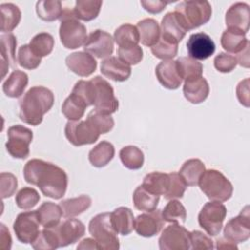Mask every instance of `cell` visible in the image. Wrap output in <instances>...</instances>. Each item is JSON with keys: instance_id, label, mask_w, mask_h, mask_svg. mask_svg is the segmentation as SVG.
Masks as SVG:
<instances>
[{"instance_id": "obj_1", "label": "cell", "mask_w": 250, "mask_h": 250, "mask_svg": "<svg viewBox=\"0 0 250 250\" xmlns=\"http://www.w3.org/2000/svg\"><path fill=\"white\" fill-rule=\"evenodd\" d=\"M23 177L26 183L38 187L47 197L61 199L65 194L67 175L63 169L53 163L37 158L31 159L23 167Z\"/></svg>"}, {"instance_id": "obj_2", "label": "cell", "mask_w": 250, "mask_h": 250, "mask_svg": "<svg viewBox=\"0 0 250 250\" xmlns=\"http://www.w3.org/2000/svg\"><path fill=\"white\" fill-rule=\"evenodd\" d=\"M54 102L55 97L50 89L43 86L31 87L19 102L20 119L32 126L39 125Z\"/></svg>"}, {"instance_id": "obj_3", "label": "cell", "mask_w": 250, "mask_h": 250, "mask_svg": "<svg viewBox=\"0 0 250 250\" xmlns=\"http://www.w3.org/2000/svg\"><path fill=\"white\" fill-rule=\"evenodd\" d=\"M175 13L188 31L209 21L212 7L208 1H183L175 7Z\"/></svg>"}, {"instance_id": "obj_4", "label": "cell", "mask_w": 250, "mask_h": 250, "mask_svg": "<svg viewBox=\"0 0 250 250\" xmlns=\"http://www.w3.org/2000/svg\"><path fill=\"white\" fill-rule=\"evenodd\" d=\"M198 185L201 191L211 201L225 202L231 197L233 192V187L229 180L215 169L205 170Z\"/></svg>"}, {"instance_id": "obj_5", "label": "cell", "mask_w": 250, "mask_h": 250, "mask_svg": "<svg viewBox=\"0 0 250 250\" xmlns=\"http://www.w3.org/2000/svg\"><path fill=\"white\" fill-rule=\"evenodd\" d=\"M89 232L96 240L100 250H117L119 249V238L114 229L110 213L104 212L93 217L89 223Z\"/></svg>"}, {"instance_id": "obj_6", "label": "cell", "mask_w": 250, "mask_h": 250, "mask_svg": "<svg viewBox=\"0 0 250 250\" xmlns=\"http://www.w3.org/2000/svg\"><path fill=\"white\" fill-rule=\"evenodd\" d=\"M60 38L66 49H76L84 45L87 39L86 26L75 17L73 10L65 9L60 18Z\"/></svg>"}, {"instance_id": "obj_7", "label": "cell", "mask_w": 250, "mask_h": 250, "mask_svg": "<svg viewBox=\"0 0 250 250\" xmlns=\"http://www.w3.org/2000/svg\"><path fill=\"white\" fill-rule=\"evenodd\" d=\"M94 88L95 109L105 114H112L117 111L119 104L114 95L112 86L103 77L95 76L91 79Z\"/></svg>"}, {"instance_id": "obj_8", "label": "cell", "mask_w": 250, "mask_h": 250, "mask_svg": "<svg viewBox=\"0 0 250 250\" xmlns=\"http://www.w3.org/2000/svg\"><path fill=\"white\" fill-rule=\"evenodd\" d=\"M227 216L226 206L219 201L205 203L198 214L199 226L211 236L220 233L224 220Z\"/></svg>"}, {"instance_id": "obj_9", "label": "cell", "mask_w": 250, "mask_h": 250, "mask_svg": "<svg viewBox=\"0 0 250 250\" xmlns=\"http://www.w3.org/2000/svg\"><path fill=\"white\" fill-rule=\"evenodd\" d=\"M6 149L8 153L18 159H25L29 155V145L33 139L30 129L22 125H14L8 129Z\"/></svg>"}, {"instance_id": "obj_10", "label": "cell", "mask_w": 250, "mask_h": 250, "mask_svg": "<svg viewBox=\"0 0 250 250\" xmlns=\"http://www.w3.org/2000/svg\"><path fill=\"white\" fill-rule=\"evenodd\" d=\"M64 134L68 142L74 146L92 145L98 141L101 135L87 119L68 120L64 128Z\"/></svg>"}, {"instance_id": "obj_11", "label": "cell", "mask_w": 250, "mask_h": 250, "mask_svg": "<svg viewBox=\"0 0 250 250\" xmlns=\"http://www.w3.org/2000/svg\"><path fill=\"white\" fill-rule=\"evenodd\" d=\"M190 231L179 224L173 223L162 231L158 244L161 250H188L190 248Z\"/></svg>"}, {"instance_id": "obj_12", "label": "cell", "mask_w": 250, "mask_h": 250, "mask_svg": "<svg viewBox=\"0 0 250 250\" xmlns=\"http://www.w3.org/2000/svg\"><path fill=\"white\" fill-rule=\"evenodd\" d=\"M39 219L36 210L20 213L14 224L13 229L19 241L27 244L37 237L39 233Z\"/></svg>"}, {"instance_id": "obj_13", "label": "cell", "mask_w": 250, "mask_h": 250, "mask_svg": "<svg viewBox=\"0 0 250 250\" xmlns=\"http://www.w3.org/2000/svg\"><path fill=\"white\" fill-rule=\"evenodd\" d=\"M249 206H245L240 213L230 219L224 229V237L234 242H244L250 237V212Z\"/></svg>"}, {"instance_id": "obj_14", "label": "cell", "mask_w": 250, "mask_h": 250, "mask_svg": "<svg viewBox=\"0 0 250 250\" xmlns=\"http://www.w3.org/2000/svg\"><path fill=\"white\" fill-rule=\"evenodd\" d=\"M83 46L85 52L99 59L109 57L114 47L111 35L102 29H96L91 32Z\"/></svg>"}, {"instance_id": "obj_15", "label": "cell", "mask_w": 250, "mask_h": 250, "mask_svg": "<svg viewBox=\"0 0 250 250\" xmlns=\"http://www.w3.org/2000/svg\"><path fill=\"white\" fill-rule=\"evenodd\" d=\"M59 242V247H65L77 242L85 234L84 224L77 219H66L52 227Z\"/></svg>"}, {"instance_id": "obj_16", "label": "cell", "mask_w": 250, "mask_h": 250, "mask_svg": "<svg viewBox=\"0 0 250 250\" xmlns=\"http://www.w3.org/2000/svg\"><path fill=\"white\" fill-rule=\"evenodd\" d=\"M164 226L161 210L154 209L147 213L141 214L135 219L134 229L144 237H152L158 234Z\"/></svg>"}, {"instance_id": "obj_17", "label": "cell", "mask_w": 250, "mask_h": 250, "mask_svg": "<svg viewBox=\"0 0 250 250\" xmlns=\"http://www.w3.org/2000/svg\"><path fill=\"white\" fill-rule=\"evenodd\" d=\"M225 21L228 29L236 30L246 34L250 25L249 5L242 2H237L231 5L226 13Z\"/></svg>"}, {"instance_id": "obj_18", "label": "cell", "mask_w": 250, "mask_h": 250, "mask_svg": "<svg viewBox=\"0 0 250 250\" xmlns=\"http://www.w3.org/2000/svg\"><path fill=\"white\" fill-rule=\"evenodd\" d=\"M187 49L190 58L196 61H203L214 54L216 46L208 34L197 32L189 36L187 42Z\"/></svg>"}, {"instance_id": "obj_19", "label": "cell", "mask_w": 250, "mask_h": 250, "mask_svg": "<svg viewBox=\"0 0 250 250\" xmlns=\"http://www.w3.org/2000/svg\"><path fill=\"white\" fill-rule=\"evenodd\" d=\"M67 67L81 77L90 76L97 68V61L87 52H74L65 59Z\"/></svg>"}, {"instance_id": "obj_20", "label": "cell", "mask_w": 250, "mask_h": 250, "mask_svg": "<svg viewBox=\"0 0 250 250\" xmlns=\"http://www.w3.org/2000/svg\"><path fill=\"white\" fill-rule=\"evenodd\" d=\"M155 75L159 83L169 90L178 89L183 82L176 61L167 60L159 62L155 67Z\"/></svg>"}, {"instance_id": "obj_21", "label": "cell", "mask_w": 250, "mask_h": 250, "mask_svg": "<svg viewBox=\"0 0 250 250\" xmlns=\"http://www.w3.org/2000/svg\"><path fill=\"white\" fill-rule=\"evenodd\" d=\"M101 72L116 82L126 81L131 75V66L117 57H108L101 63Z\"/></svg>"}, {"instance_id": "obj_22", "label": "cell", "mask_w": 250, "mask_h": 250, "mask_svg": "<svg viewBox=\"0 0 250 250\" xmlns=\"http://www.w3.org/2000/svg\"><path fill=\"white\" fill-rule=\"evenodd\" d=\"M0 46H1V77L4 78L7 70L11 66L16 69L17 61H16V47H17V38L16 36L9 32L3 33L0 35Z\"/></svg>"}, {"instance_id": "obj_23", "label": "cell", "mask_w": 250, "mask_h": 250, "mask_svg": "<svg viewBox=\"0 0 250 250\" xmlns=\"http://www.w3.org/2000/svg\"><path fill=\"white\" fill-rule=\"evenodd\" d=\"M209 84L202 76L187 80L183 86L185 98L194 104L204 102L209 95Z\"/></svg>"}, {"instance_id": "obj_24", "label": "cell", "mask_w": 250, "mask_h": 250, "mask_svg": "<svg viewBox=\"0 0 250 250\" xmlns=\"http://www.w3.org/2000/svg\"><path fill=\"white\" fill-rule=\"evenodd\" d=\"M161 33L160 35L175 43L183 40L187 33V29L182 24L175 12L167 13L161 21Z\"/></svg>"}, {"instance_id": "obj_25", "label": "cell", "mask_w": 250, "mask_h": 250, "mask_svg": "<svg viewBox=\"0 0 250 250\" xmlns=\"http://www.w3.org/2000/svg\"><path fill=\"white\" fill-rule=\"evenodd\" d=\"M111 224L117 233L130 234L135 226V218L132 210L128 207H118L110 213Z\"/></svg>"}, {"instance_id": "obj_26", "label": "cell", "mask_w": 250, "mask_h": 250, "mask_svg": "<svg viewBox=\"0 0 250 250\" xmlns=\"http://www.w3.org/2000/svg\"><path fill=\"white\" fill-rule=\"evenodd\" d=\"M28 84V75L19 69H15L3 83V92L9 98L21 97Z\"/></svg>"}, {"instance_id": "obj_27", "label": "cell", "mask_w": 250, "mask_h": 250, "mask_svg": "<svg viewBox=\"0 0 250 250\" xmlns=\"http://www.w3.org/2000/svg\"><path fill=\"white\" fill-rule=\"evenodd\" d=\"M205 172L204 163L197 158H191L182 165L179 175L182 177L187 186L195 187L198 185L199 180Z\"/></svg>"}, {"instance_id": "obj_28", "label": "cell", "mask_w": 250, "mask_h": 250, "mask_svg": "<svg viewBox=\"0 0 250 250\" xmlns=\"http://www.w3.org/2000/svg\"><path fill=\"white\" fill-rule=\"evenodd\" d=\"M140 41L143 45L152 47L160 38V26L154 19H144L137 23Z\"/></svg>"}, {"instance_id": "obj_29", "label": "cell", "mask_w": 250, "mask_h": 250, "mask_svg": "<svg viewBox=\"0 0 250 250\" xmlns=\"http://www.w3.org/2000/svg\"><path fill=\"white\" fill-rule=\"evenodd\" d=\"M171 178L169 174L161 172H151L145 176L142 186L148 191L165 196L169 190Z\"/></svg>"}, {"instance_id": "obj_30", "label": "cell", "mask_w": 250, "mask_h": 250, "mask_svg": "<svg viewBox=\"0 0 250 250\" xmlns=\"http://www.w3.org/2000/svg\"><path fill=\"white\" fill-rule=\"evenodd\" d=\"M114 153L115 149L113 145L107 141H102L90 150L88 158L94 167L102 168L112 160Z\"/></svg>"}, {"instance_id": "obj_31", "label": "cell", "mask_w": 250, "mask_h": 250, "mask_svg": "<svg viewBox=\"0 0 250 250\" xmlns=\"http://www.w3.org/2000/svg\"><path fill=\"white\" fill-rule=\"evenodd\" d=\"M36 212L40 225H42L44 228H52L57 226L63 216L60 204L58 205L51 201L43 202Z\"/></svg>"}, {"instance_id": "obj_32", "label": "cell", "mask_w": 250, "mask_h": 250, "mask_svg": "<svg viewBox=\"0 0 250 250\" xmlns=\"http://www.w3.org/2000/svg\"><path fill=\"white\" fill-rule=\"evenodd\" d=\"M92 204V199L87 194L79 195L78 197L64 199L60 202V206L62 210L63 217L65 218H73L76 217L87 209L90 208Z\"/></svg>"}, {"instance_id": "obj_33", "label": "cell", "mask_w": 250, "mask_h": 250, "mask_svg": "<svg viewBox=\"0 0 250 250\" xmlns=\"http://www.w3.org/2000/svg\"><path fill=\"white\" fill-rule=\"evenodd\" d=\"M160 196L148 191L142 185L137 187L133 193V203L136 209L149 212L156 209Z\"/></svg>"}, {"instance_id": "obj_34", "label": "cell", "mask_w": 250, "mask_h": 250, "mask_svg": "<svg viewBox=\"0 0 250 250\" xmlns=\"http://www.w3.org/2000/svg\"><path fill=\"white\" fill-rule=\"evenodd\" d=\"M1 13V31L11 32L21 21V13L18 6L13 3H4L0 5Z\"/></svg>"}, {"instance_id": "obj_35", "label": "cell", "mask_w": 250, "mask_h": 250, "mask_svg": "<svg viewBox=\"0 0 250 250\" xmlns=\"http://www.w3.org/2000/svg\"><path fill=\"white\" fill-rule=\"evenodd\" d=\"M248 43L245 34L236 30L226 29L221 36V45L229 53L238 54Z\"/></svg>"}, {"instance_id": "obj_36", "label": "cell", "mask_w": 250, "mask_h": 250, "mask_svg": "<svg viewBox=\"0 0 250 250\" xmlns=\"http://www.w3.org/2000/svg\"><path fill=\"white\" fill-rule=\"evenodd\" d=\"M113 39L120 48H128L138 45L140 42V35L137 26L130 23H124L115 29Z\"/></svg>"}, {"instance_id": "obj_37", "label": "cell", "mask_w": 250, "mask_h": 250, "mask_svg": "<svg viewBox=\"0 0 250 250\" xmlns=\"http://www.w3.org/2000/svg\"><path fill=\"white\" fill-rule=\"evenodd\" d=\"M102 5V1L77 0L73 8V13L78 20L90 21L99 16Z\"/></svg>"}, {"instance_id": "obj_38", "label": "cell", "mask_w": 250, "mask_h": 250, "mask_svg": "<svg viewBox=\"0 0 250 250\" xmlns=\"http://www.w3.org/2000/svg\"><path fill=\"white\" fill-rule=\"evenodd\" d=\"M176 63L178 71L185 81L202 76L203 65L190 57H181L176 60Z\"/></svg>"}, {"instance_id": "obj_39", "label": "cell", "mask_w": 250, "mask_h": 250, "mask_svg": "<svg viewBox=\"0 0 250 250\" xmlns=\"http://www.w3.org/2000/svg\"><path fill=\"white\" fill-rule=\"evenodd\" d=\"M87 105L85 103L78 98L76 95L71 93L63 102L62 105V114L70 121L80 120L86 109Z\"/></svg>"}, {"instance_id": "obj_40", "label": "cell", "mask_w": 250, "mask_h": 250, "mask_svg": "<svg viewBox=\"0 0 250 250\" xmlns=\"http://www.w3.org/2000/svg\"><path fill=\"white\" fill-rule=\"evenodd\" d=\"M37 16L44 21H54L62 14V2L59 0H41L36 3Z\"/></svg>"}, {"instance_id": "obj_41", "label": "cell", "mask_w": 250, "mask_h": 250, "mask_svg": "<svg viewBox=\"0 0 250 250\" xmlns=\"http://www.w3.org/2000/svg\"><path fill=\"white\" fill-rule=\"evenodd\" d=\"M119 157L123 166L130 170H138L142 168L145 161L143 151L135 146L122 147L119 151Z\"/></svg>"}, {"instance_id": "obj_42", "label": "cell", "mask_w": 250, "mask_h": 250, "mask_svg": "<svg viewBox=\"0 0 250 250\" xmlns=\"http://www.w3.org/2000/svg\"><path fill=\"white\" fill-rule=\"evenodd\" d=\"M55 45L54 37L48 32H40L36 34L29 43L30 48L39 57H46L53 51Z\"/></svg>"}, {"instance_id": "obj_43", "label": "cell", "mask_w": 250, "mask_h": 250, "mask_svg": "<svg viewBox=\"0 0 250 250\" xmlns=\"http://www.w3.org/2000/svg\"><path fill=\"white\" fill-rule=\"evenodd\" d=\"M164 222L168 223H185L187 219V211L185 206L178 200L171 199L161 211Z\"/></svg>"}, {"instance_id": "obj_44", "label": "cell", "mask_w": 250, "mask_h": 250, "mask_svg": "<svg viewBox=\"0 0 250 250\" xmlns=\"http://www.w3.org/2000/svg\"><path fill=\"white\" fill-rule=\"evenodd\" d=\"M151 53L157 59L167 61L171 60L178 54V43H175L169 39L164 38L160 35L159 40L150 47Z\"/></svg>"}, {"instance_id": "obj_45", "label": "cell", "mask_w": 250, "mask_h": 250, "mask_svg": "<svg viewBox=\"0 0 250 250\" xmlns=\"http://www.w3.org/2000/svg\"><path fill=\"white\" fill-rule=\"evenodd\" d=\"M18 63L25 69H35L41 63V57L36 55L29 44H24L19 48L17 56Z\"/></svg>"}, {"instance_id": "obj_46", "label": "cell", "mask_w": 250, "mask_h": 250, "mask_svg": "<svg viewBox=\"0 0 250 250\" xmlns=\"http://www.w3.org/2000/svg\"><path fill=\"white\" fill-rule=\"evenodd\" d=\"M36 250H53L59 248V242L52 228H44L39 231L37 237L31 242Z\"/></svg>"}, {"instance_id": "obj_47", "label": "cell", "mask_w": 250, "mask_h": 250, "mask_svg": "<svg viewBox=\"0 0 250 250\" xmlns=\"http://www.w3.org/2000/svg\"><path fill=\"white\" fill-rule=\"evenodd\" d=\"M87 120L98 130L100 134L108 133L114 126V120L110 114L102 113L96 109L91 110L88 113Z\"/></svg>"}, {"instance_id": "obj_48", "label": "cell", "mask_w": 250, "mask_h": 250, "mask_svg": "<svg viewBox=\"0 0 250 250\" xmlns=\"http://www.w3.org/2000/svg\"><path fill=\"white\" fill-rule=\"evenodd\" d=\"M40 200V195L38 191L29 187H24L18 191L16 194V204L19 208L23 210H29L33 208Z\"/></svg>"}, {"instance_id": "obj_49", "label": "cell", "mask_w": 250, "mask_h": 250, "mask_svg": "<svg viewBox=\"0 0 250 250\" xmlns=\"http://www.w3.org/2000/svg\"><path fill=\"white\" fill-rule=\"evenodd\" d=\"M78 98H80L88 106L94 104V88L91 80H79L75 83L72 92Z\"/></svg>"}, {"instance_id": "obj_50", "label": "cell", "mask_w": 250, "mask_h": 250, "mask_svg": "<svg viewBox=\"0 0 250 250\" xmlns=\"http://www.w3.org/2000/svg\"><path fill=\"white\" fill-rule=\"evenodd\" d=\"M170 178H171V183H170V188L164 198L166 200H171L174 198H182L184 196V193L187 188V185L182 179V177L179 175L177 172H172L169 173Z\"/></svg>"}, {"instance_id": "obj_51", "label": "cell", "mask_w": 250, "mask_h": 250, "mask_svg": "<svg viewBox=\"0 0 250 250\" xmlns=\"http://www.w3.org/2000/svg\"><path fill=\"white\" fill-rule=\"evenodd\" d=\"M118 58L129 65H135L143 60V49L139 46H132L128 48H118L117 50Z\"/></svg>"}, {"instance_id": "obj_52", "label": "cell", "mask_w": 250, "mask_h": 250, "mask_svg": "<svg viewBox=\"0 0 250 250\" xmlns=\"http://www.w3.org/2000/svg\"><path fill=\"white\" fill-rule=\"evenodd\" d=\"M237 64L236 58L230 54L220 53L214 59L215 68L223 73H228L232 71Z\"/></svg>"}, {"instance_id": "obj_53", "label": "cell", "mask_w": 250, "mask_h": 250, "mask_svg": "<svg viewBox=\"0 0 250 250\" xmlns=\"http://www.w3.org/2000/svg\"><path fill=\"white\" fill-rule=\"evenodd\" d=\"M1 196L3 199L11 197L18 188V180L12 173L3 172L0 175Z\"/></svg>"}, {"instance_id": "obj_54", "label": "cell", "mask_w": 250, "mask_h": 250, "mask_svg": "<svg viewBox=\"0 0 250 250\" xmlns=\"http://www.w3.org/2000/svg\"><path fill=\"white\" fill-rule=\"evenodd\" d=\"M190 248L193 250H210L214 248L213 240L200 230L190 231Z\"/></svg>"}, {"instance_id": "obj_55", "label": "cell", "mask_w": 250, "mask_h": 250, "mask_svg": "<svg viewBox=\"0 0 250 250\" xmlns=\"http://www.w3.org/2000/svg\"><path fill=\"white\" fill-rule=\"evenodd\" d=\"M236 96L239 103L245 107L250 105V97H249V78H245L240 81L236 87Z\"/></svg>"}, {"instance_id": "obj_56", "label": "cell", "mask_w": 250, "mask_h": 250, "mask_svg": "<svg viewBox=\"0 0 250 250\" xmlns=\"http://www.w3.org/2000/svg\"><path fill=\"white\" fill-rule=\"evenodd\" d=\"M141 5L150 14H158L162 12L168 5V2L161 0H142Z\"/></svg>"}, {"instance_id": "obj_57", "label": "cell", "mask_w": 250, "mask_h": 250, "mask_svg": "<svg viewBox=\"0 0 250 250\" xmlns=\"http://www.w3.org/2000/svg\"><path fill=\"white\" fill-rule=\"evenodd\" d=\"M0 227V247L2 249H10L12 245V238L9 229H7L4 224H1Z\"/></svg>"}, {"instance_id": "obj_58", "label": "cell", "mask_w": 250, "mask_h": 250, "mask_svg": "<svg viewBox=\"0 0 250 250\" xmlns=\"http://www.w3.org/2000/svg\"><path fill=\"white\" fill-rule=\"evenodd\" d=\"M249 46H250V43H248L245 48L240 51L237 56L235 57L236 58V61H237V63H239L241 66L245 67V68H248L250 66V60H249Z\"/></svg>"}, {"instance_id": "obj_59", "label": "cell", "mask_w": 250, "mask_h": 250, "mask_svg": "<svg viewBox=\"0 0 250 250\" xmlns=\"http://www.w3.org/2000/svg\"><path fill=\"white\" fill-rule=\"evenodd\" d=\"M216 248L217 249H238L236 243L227 239L226 237H221L216 240Z\"/></svg>"}, {"instance_id": "obj_60", "label": "cell", "mask_w": 250, "mask_h": 250, "mask_svg": "<svg viewBox=\"0 0 250 250\" xmlns=\"http://www.w3.org/2000/svg\"><path fill=\"white\" fill-rule=\"evenodd\" d=\"M78 250H96L98 249V245L94 238H85L83 239L76 247Z\"/></svg>"}]
</instances>
